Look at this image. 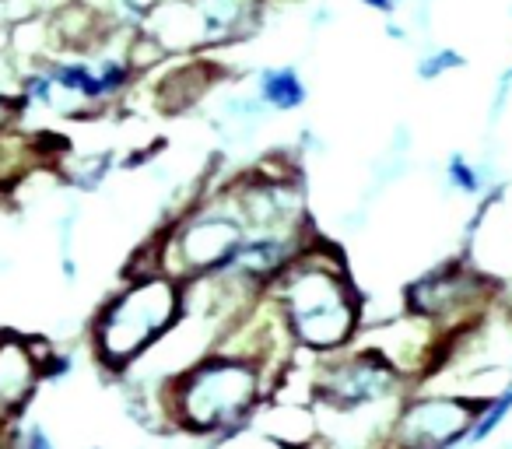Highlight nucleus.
<instances>
[{
	"mask_svg": "<svg viewBox=\"0 0 512 449\" xmlns=\"http://www.w3.org/2000/svg\"><path fill=\"white\" fill-rule=\"evenodd\" d=\"M285 372L232 348H211L172 369L158 386L165 428L197 442H218L253 425L274 400Z\"/></svg>",
	"mask_w": 512,
	"mask_h": 449,
	"instance_id": "nucleus-1",
	"label": "nucleus"
},
{
	"mask_svg": "<svg viewBox=\"0 0 512 449\" xmlns=\"http://www.w3.org/2000/svg\"><path fill=\"white\" fill-rule=\"evenodd\" d=\"M295 355L323 358L351 348L365 334V295L344 253L316 236L267 292Z\"/></svg>",
	"mask_w": 512,
	"mask_h": 449,
	"instance_id": "nucleus-2",
	"label": "nucleus"
},
{
	"mask_svg": "<svg viewBox=\"0 0 512 449\" xmlns=\"http://www.w3.org/2000/svg\"><path fill=\"white\" fill-rule=\"evenodd\" d=\"M186 313H190L186 285L158 267L130 260L120 285L102 299L88 323L92 362L109 376H127L183 327Z\"/></svg>",
	"mask_w": 512,
	"mask_h": 449,
	"instance_id": "nucleus-3",
	"label": "nucleus"
},
{
	"mask_svg": "<svg viewBox=\"0 0 512 449\" xmlns=\"http://www.w3.org/2000/svg\"><path fill=\"white\" fill-rule=\"evenodd\" d=\"M246 239L249 225L239 211L232 183L221 179L214 190L193 197L169 225H162L134 257V264L158 267L179 285L193 288L225 274L239 260Z\"/></svg>",
	"mask_w": 512,
	"mask_h": 449,
	"instance_id": "nucleus-4",
	"label": "nucleus"
},
{
	"mask_svg": "<svg viewBox=\"0 0 512 449\" xmlns=\"http://www.w3.org/2000/svg\"><path fill=\"white\" fill-rule=\"evenodd\" d=\"M502 281L484 274L470 257H453L428 267L400 292V309L435 327L449 341H463L498 309Z\"/></svg>",
	"mask_w": 512,
	"mask_h": 449,
	"instance_id": "nucleus-5",
	"label": "nucleus"
},
{
	"mask_svg": "<svg viewBox=\"0 0 512 449\" xmlns=\"http://www.w3.org/2000/svg\"><path fill=\"white\" fill-rule=\"evenodd\" d=\"M414 386L372 344L358 341L337 355L313 358L306 369V404L330 414H358L383 404H400Z\"/></svg>",
	"mask_w": 512,
	"mask_h": 449,
	"instance_id": "nucleus-6",
	"label": "nucleus"
},
{
	"mask_svg": "<svg viewBox=\"0 0 512 449\" xmlns=\"http://www.w3.org/2000/svg\"><path fill=\"white\" fill-rule=\"evenodd\" d=\"M484 397L460 390L407 393L386 425L383 449H460L467 446Z\"/></svg>",
	"mask_w": 512,
	"mask_h": 449,
	"instance_id": "nucleus-7",
	"label": "nucleus"
},
{
	"mask_svg": "<svg viewBox=\"0 0 512 449\" xmlns=\"http://www.w3.org/2000/svg\"><path fill=\"white\" fill-rule=\"evenodd\" d=\"M43 355L46 344H39L36 337L15 334V330L0 334V425L4 428H18L22 421H29V407L46 386Z\"/></svg>",
	"mask_w": 512,
	"mask_h": 449,
	"instance_id": "nucleus-8",
	"label": "nucleus"
},
{
	"mask_svg": "<svg viewBox=\"0 0 512 449\" xmlns=\"http://www.w3.org/2000/svg\"><path fill=\"white\" fill-rule=\"evenodd\" d=\"M221 78H225V67L214 57H179L162 64L151 85V99L162 116H183L197 109Z\"/></svg>",
	"mask_w": 512,
	"mask_h": 449,
	"instance_id": "nucleus-9",
	"label": "nucleus"
},
{
	"mask_svg": "<svg viewBox=\"0 0 512 449\" xmlns=\"http://www.w3.org/2000/svg\"><path fill=\"white\" fill-rule=\"evenodd\" d=\"M253 99L267 109V113H299L309 102V85L292 64H271L256 74L253 81Z\"/></svg>",
	"mask_w": 512,
	"mask_h": 449,
	"instance_id": "nucleus-10",
	"label": "nucleus"
},
{
	"mask_svg": "<svg viewBox=\"0 0 512 449\" xmlns=\"http://www.w3.org/2000/svg\"><path fill=\"white\" fill-rule=\"evenodd\" d=\"M509 414H512V383H505L502 390H495V393H488V397H484L474 428H470L467 446H481V442H488L491 435L505 425V418H509Z\"/></svg>",
	"mask_w": 512,
	"mask_h": 449,
	"instance_id": "nucleus-11",
	"label": "nucleus"
},
{
	"mask_svg": "<svg viewBox=\"0 0 512 449\" xmlns=\"http://www.w3.org/2000/svg\"><path fill=\"white\" fill-rule=\"evenodd\" d=\"M57 169L64 172V179L74 186V190H99L102 179L113 172V155H81L74 158V165L57 162Z\"/></svg>",
	"mask_w": 512,
	"mask_h": 449,
	"instance_id": "nucleus-12",
	"label": "nucleus"
},
{
	"mask_svg": "<svg viewBox=\"0 0 512 449\" xmlns=\"http://www.w3.org/2000/svg\"><path fill=\"white\" fill-rule=\"evenodd\" d=\"M211 449H302V446H292L288 439H281V435H274L271 428L264 425H246L239 428V432L225 435V439L211 442Z\"/></svg>",
	"mask_w": 512,
	"mask_h": 449,
	"instance_id": "nucleus-13",
	"label": "nucleus"
},
{
	"mask_svg": "<svg viewBox=\"0 0 512 449\" xmlns=\"http://www.w3.org/2000/svg\"><path fill=\"white\" fill-rule=\"evenodd\" d=\"M446 183L453 186L456 193H463V197H481L484 193V176H481V169H477L474 162H470L467 155H449V162H446Z\"/></svg>",
	"mask_w": 512,
	"mask_h": 449,
	"instance_id": "nucleus-14",
	"label": "nucleus"
},
{
	"mask_svg": "<svg viewBox=\"0 0 512 449\" xmlns=\"http://www.w3.org/2000/svg\"><path fill=\"white\" fill-rule=\"evenodd\" d=\"M25 116H29V102L18 95V88H0V137L18 134L25 127Z\"/></svg>",
	"mask_w": 512,
	"mask_h": 449,
	"instance_id": "nucleus-15",
	"label": "nucleus"
},
{
	"mask_svg": "<svg viewBox=\"0 0 512 449\" xmlns=\"http://www.w3.org/2000/svg\"><path fill=\"white\" fill-rule=\"evenodd\" d=\"M8 449H60L57 439L46 432L43 421H22L18 428H11Z\"/></svg>",
	"mask_w": 512,
	"mask_h": 449,
	"instance_id": "nucleus-16",
	"label": "nucleus"
},
{
	"mask_svg": "<svg viewBox=\"0 0 512 449\" xmlns=\"http://www.w3.org/2000/svg\"><path fill=\"white\" fill-rule=\"evenodd\" d=\"M467 64L463 60V53H456V50H435V53H425V57L418 60V78L421 81H439L442 74H449V71H460V67Z\"/></svg>",
	"mask_w": 512,
	"mask_h": 449,
	"instance_id": "nucleus-17",
	"label": "nucleus"
},
{
	"mask_svg": "<svg viewBox=\"0 0 512 449\" xmlns=\"http://www.w3.org/2000/svg\"><path fill=\"white\" fill-rule=\"evenodd\" d=\"M74 369H78V365H74L71 351L50 348V344H46V355H43V376H46V383H60V379H67Z\"/></svg>",
	"mask_w": 512,
	"mask_h": 449,
	"instance_id": "nucleus-18",
	"label": "nucleus"
},
{
	"mask_svg": "<svg viewBox=\"0 0 512 449\" xmlns=\"http://www.w3.org/2000/svg\"><path fill=\"white\" fill-rule=\"evenodd\" d=\"M362 8L376 11V15H393V11L400 8V0H358Z\"/></svg>",
	"mask_w": 512,
	"mask_h": 449,
	"instance_id": "nucleus-19",
	"label": "nucleus"
},
{
	"mask_svg": "<svg viewBox=\"0 0 512 449\" xmlns=\"http://www.w3.org/2000/svg\"><path fill=\"white\" fill-rule=\"evenodd\" d=\"M8 4H15V0H0V8H8Z\"/></svg>",
	"mask_w": 512,
	"mask_h": 449,
	"instance_id": "nucleus-20",
	"label": "nucleus"
}]
</instances>
